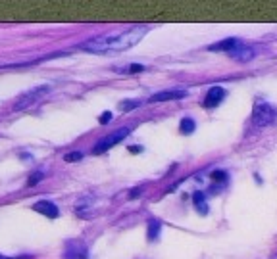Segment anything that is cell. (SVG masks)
Listing matches in <instances>:
<instances>
[{"label": "cell", "instance_id": "6da1fadb", "mask_svg": "<svg viewBox=\"0 0 277 259\" xmlns=\"http://www.w3.org/2000/svg\"><path fill=\"white\" fill-rule=\"evenodd\" d=\"M148 25H135L123 33H115V35H100L93 41H87L85 45H81V50L95 52V54H104V52H123L133 48L147 33H148Z\"/></svg>", "mask_w": 277, "mask_h": 259}, {"label": "cell", "instance_id": "7a4b0ae2", "mask_svg": "<svg viewBox=\"0 0 277 259\" xmlns=\"http://www.w3.org/2000/svg\"><path fill=\"white\" fill-rule=\"evenodd\" d=\"M277 119V109L272 106V104L268 102H258L254 104V107H252V123L256 125V127H270V125H274Z\"/></svg>", "mask_w": 277, "mask_h": 259}, {"label": "cell", "instance_id": "3957f363", "mask_svg": "<svg viewBox=\"0 0 277 259\" xmlns=\"http://www.w3.org/2000/svg\"><path fill=\"white\" fill-rule=\"evenodd\" d=\"M49 92H50V87H49V85L31 89L29 92H25V94H21V96L17 98V102L14 104V109H25V107L33 106L35 102H39V100H41L43 96H47Z\"/></svg>", "mask_w": 277, "mask_h": 259}, {"label": "cell", "instance_id": "277c9868", "mask_svg": "<svg viewBox=\"0 0 277 259\" xmlns=\"http://www.w3.org/2000/svg\"><path fill=\"white\" fill-rule=\"evenodd\" d=\"M129 135V129L127 127H123V129H117L115 133H112V135H108V137H104V138H100L98 142H97V146H95V154H104L106 150H110V148H114L115 144H119L125 137Z\"/></svg>", "mask_w": 277, "mask_h": 259}, {"label": "cell", "instance_id": "5b68a950", "mask_svg": "<svg viewBox=\"0 0 277 259\" xmlns=\"http://www.w3.org/2000/svg\"><path fill=\"white\" fill-rule=\"evenodd\" d=\"M225 89L223 87H212V89H208V92H206V96H204V107H216V106H220L223 102V98H225Z\"/></svg>", "mask_w": 277, "mask_h": 259}, {"label": "cell", "instance_id": "8992f818", "mask_svg": "<svg viewBox=\"0 0 277 259\" xmlns=\"http://www.w3.org/2000/svg\"><path fill=\"white\" fill-rule=\"evenodd\" d=\"M187 96V91L185 89H179V91H164V92H158V94H152L148 98V102H166V100H181Z\"/></svg>", "mask_w": 277, "mask_h": 259}, {"label": "cell", "instance_id": "52a82bcc", "mask_svg": "<svg viewBox=\"0 0 277 259\" xmlns=\"http://www.w3.org/2000/svg\"><path fill=\"white\" fill-rule=\"evenodd\" d=\"M33 211H37V213H41V215H47V217H50V219H56V217L60 215L58 206L52 204V202H49V200H39L37 204H33Z\"/></svg>", "mask_w": 277, "mask_h": 259}, {"label": "cell", "instance_id": "ba28073f", "mask_svg": "<svg viewBox=\"0 0 277 259\" xmlns=\"http://www.w3.org/2000/svg\"><path fill=\"white\" fill-rule=\"evenodd\" d=\"M229 58H233L235 61H250L254 58V48L252 46H246V45H241L237 46L235 50L229 52Z\"/></svg>", "mask_w": 277, "mask_h": 259}, {"label": "cell", "instance_id": "9c48e42d", "mask_svg": "<svg viewBox=\"0 0 277 259\" xmlns=\"http://www.w3.org/2000/svg\"><path fill=\"white\" fill-rule=\"evenodd\" d=\"M243 43L239 41V39H225V41H222V43H216V45H210L208 46V50L210 52H229L235 50L237 46H241Z\"/></svg>", "mask_w": 277, "mask_h": 259}, {"label": "cell", "instance_id": "30bf717a", "mask_svg": "<svg viewBox=\"0 0 277 259\" xmlns=\"http://www.w3.org/2000/svg\"><path fill=\"white\" fill-rule=\"evenodd\" d=\"M65 259H87V250L83 244H69L65 250Z\"/></svg>", "mask_w": 277, "mask_h": 259}, {"label": "cell", "instance_id": "8fae6325", "mask_svg": "<svg viewBox=\"0 0 277 259\" xmlns=\"http://www.w3.org/2000/svg\"><path fill=\"white\" fill-rule=\"evenodd\" d=\"M193 202H195V207L198 209V213L206 215L208 213V204H206V196L202 192H195L193 194Z\"/></svg>", "mask_w": 277, "mask_h": 259}, {"label": "cell", "instance_id": "7c38bea8", "mask_svg": "<svg viewBox=\"0 0 277 259\" xmlns=\"http://www.w3.org/2000/svg\"><path fill=\"white\" fill-rule=\"evenodd\" d=\"M195 129H196L195 119H191V117H183V119H181V123H179V131H181L183 135H193V133H195Z\"/></svg>", "mask_w": 277, "mask_h": 259}, {"label": "cell", "instance_id": "4fadbf2b", "mask_svg": "<svg viewBox=\"0 0 277 259\" xmlns=\"http://www.w3.org/2000/svg\"><path fill=\"white\" fill-rule=\"evenodd\" d=\"M160 221H156V219H152V221H148V240L152 242V240H156L158 238V234H160Z\"/></svg>", "mask_w": 277, "mask_h": 259}, {"label": "cell", "instance_id": "5bb4252c", "mask_svg": "<svg viewBox=\"0 0 277 259\" xmlns=\"http://www.w3.org/2000/svg\"><path fill=\"white\" fill-rule=\"evenodd\" d=\"M141 102L139 100H125V102L119 104V109L121 111H131V109H135V107H139Z\"/></svg>", "mask_w": 277, "mask_h": 259}, {"label": "cell", "instance_id": "9a60e30c", "mask_svg": "<svg viewBox=\"0 0 277 259\" xmlns=\"http://www.w3.org/2000/svg\"><path fill=\"white\" fill-rule=\"evenodd\" d=\"M43 179H45V173H43V171H37V173H33V175L29 177V181H27V186H35V184H39Z\"/></svg>", "mask_w": 277, "mask_h": 259}, {"label": "cell", "instance_id": "2e32d148", "mask_svg": "<svg viewBox=\"0 0 277 259\" xmlns=\"http://www.w3.org/2000/svg\"><path fill=\"white\" fill-rule=\"evenodd\" d=\"M83 157L81 152H69V154L64 155V161H67V163H73V161H79Z\"/></svg>", "mask_w": 277, "mask_h": 259}, {"label": "cell", "instance_id": "e0dca14e", "mask_svg": "<svg viewBox=\"0 0 277 259\" xmlns=\"http://www.w3.org/2000/svg\"><path fill=\"white\" fill-rule=\"evenodd\" d=\"M212 179H214L216 183H225V181H227V173H225V171H214V173H212Z\"/></svg>", "mask_w": 277, "mask_h": 259}, {"label": "cell", "instance_id": "ac0fdd59", "mask_svg": "<svg viewBox=\"0 0 277 259\" xmlns=\"http://www.w3.org/2000/svg\"><path fill=\"white\" fill-rule=\"evenodd\" d=\"M145 69H147V67H145V65H141V63H131L125 71H127V73H141V71H145Z\"/></svg>", "mask_w": 277, "mask_h": 259}, {"label": "cell", "instance_id": "d6986e66", "mask_svg": "<svg viewBox=\"0 0 277 259\" xmlns=\"http://www.w3.org/2000/svg\"><path fill=\"white\" fill-rule=\"evenodd\" d=\"M110 121H112V113H110V111H104V113L100 115V119H98V123H100V125H108Z\"/></svg>", "mask_w": 277, "mask_h": 259}, {"label": "cell", "instance_id": "ffe728a7", "mask_svg": "<svg viewBox=\"0 0 277 259\" xmlns=\"http://www.w3.org/2000/svg\"><path fill=\"white\" fill-rule=\"evenodd\" d=\"M129 152H131V154H141L143 148H141V146H129Z\"/></svg>", "mask_w": 277, "mask_h": 259}, {"label": "cell", "instance_id": "44dd1931", "mask_svg": "<svg viewBox=\"0 0 277 259\" xmlns=\"http://www.w3.org/2000/svg\"><path fill=\"white\" fill-rule=\"evenodd\" d=\"M0 259H8V258H4V256H0Z\"/></svg>", "mask_w": 277, "mask_h": 259}]
</instances>
